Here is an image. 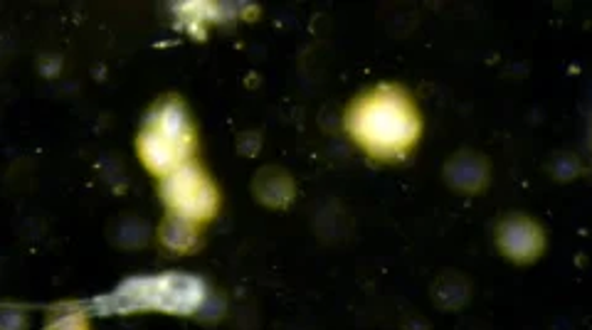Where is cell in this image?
I'll return each instance as SVG.
<instances>
[{
  "label": "cell",
  "instance_id": "7a4b0ae2",
  "mask_svg": "<svg viewBox=\"0 0 592 330\" xmlns=\"http://www.w3.org/2000/svg\"><path fill=\"white\" fill-rule=\"evenodd\" d=\"M198 153V131L188 106L181 97H166L148 111L136 136V156L154 178H166Z\"/></svg>",
  "mask_w": 592,
  "mask_h": 330
},
{
  "label": "cell",
  "instance_id": "52a82bcc",
  "mask_svg": "<svg viewBox=\"0 0 592 330\" xmlns=\"http://www.w3.org/2000/svg\"><path fill=\"white\" fill-rule=\"evenodd\" d=\"M252 195L269 210H287L296 198V183L287 170L267 166L252 180Z\"/></svg>",
  "mask_w": 592,
  "mask_h": 330
},
{
  "label": "cell",
  "instance_id": "9c48e42d",
  "mask_svg": "<svg viewBox=\"0 0 592 330\" xmlns=\"http://www.w3.org/2000/svg\"><path fill=\"white\" fill-rule=\"evenodd\" d=\"M45 330H92L87 308L80 304L52 306L45 318Z\"/></svg>",
  "mask_w": 592,
  "mask_h": 330
},
{
  "label": "cell",
  "instance_id": "277c9868",
  "mask_svg": "<svg viewBox=\"0 0 592 330\" xmlns=\"http://www.w3.org/2000/svg\"><path fill=\"white\" fill-rule=\"evenodd\" d=\"M158 198L168 215L186 217L200 227L213 222L220 210V188L198 161L176 168L158 180Z\"/></svg>",
  "mask_w": 592,
  "mask_h": 330
},
{
  "label": "cell",
  "instance_id": "5b68a950",
  "mask_svg": "<svg viewBox=\"0 0 592 330\" xmlns=\"http://www.w3.org/2000/svg\"><path fill=\"white\" fill-rule=\"evenodd\" d=\"M496 247L514 264H531L546 249V234L538 222L521 212H514L496 227Z\"/></svg>",
  "mask_w": 592,
  "mask_h": 330
},
{
  "label": "cell",
  "instance_id": "6da1fadb",
  "mask_svg": "<svg viewBox=\"0 0 592 330\" xmlns=\"http://www.w3.org/2000/svg\"><path fill=\"white\" fill-rule=\"evenodd\" d=\"M343 131L373 161L398 163L417 148L422 116L408 89L400 84H378L348 106Z\"/></svg>",
  "mask_w": 592,
  "mask_h": 330
},
{
  "label": "cell",
  "instance_id": "30bf717a",
  "mask_svg": "<svg viewBox=\"0 0 592 330\" xmlns=\"http://www.w3.org/2000/svg\"><path fill=\"white\" fill-rule=\"evenodd\" d=\"M590 143H592V138H590Z\"/></svg>",
  "mask_w": 592,
  "mask_h": 330
},
{
  "label": "cell",
  "instance_id": "ba28073f",
  "mask_svg": "<svg viewBox=\"0 0 592 330\" xmlns=\"http://www.w3.org/2000/svg\"><path fill=\"white\" fill-rule=\"evenodd\" d=\"M200 232H203V227L195 225V222L178 217V215H168L166 212L161 225H158L156 237H158V244H161L166 252L193 254L200 244Z\"/></svg>",
  "mask_w": 592,
  "mask_h": 330
},
{
  "label": "cell",
  "instance_id": "3957f363",
  "mask_svg": "<svg viewBox=\"0 0 592 330\" xmlns=\"http://www.w3.org/2000/svg\"><path fill=\"white\" fill-rule=\"evenodd\" d=\"M208 289L195 276L168 272L158 276H141L121 284L102 306L112 313L158 311L171 316H193L205 306Z\"/></svg>",
  "mask_w": 592,
  "mask_h": 330
},
{
  "label": "cell",
  "instance_id": "8992f818",
  "mask_svg": "<svg viewBox=\"0 0 592 330\" xmlns=\"http://www.w3.org/2000/svg\"><path fill=\"white\" fill-rule=\"evenodd\" d=\"M444 180L462 195H479L489 185V163L482 153L459 151L444 166Z\"/></svg>",
  "mask_w": 592,
  "mask_h": 330
}]
</instances>
